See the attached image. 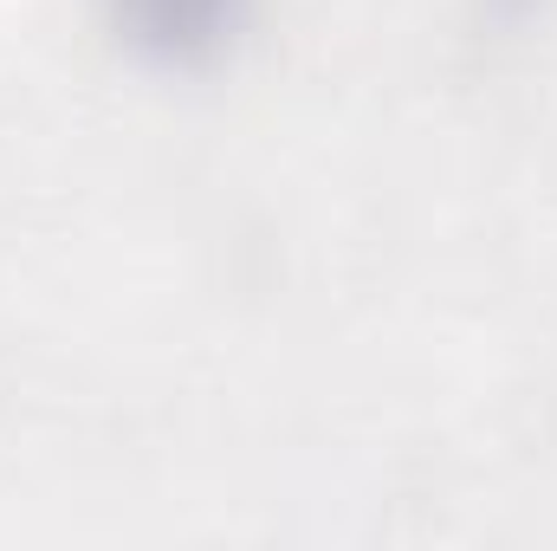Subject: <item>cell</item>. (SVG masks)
<instances>
[{"label": "cell", "mask_w": 557, "mask_h": 551, "mask_svg": "<svg viewBox=\"0 0 557 551\" xmlns=\"http://www.w3.org/2000/svg\"><path fill=\"white\" fill-rule=\"evenodd\" d=\"M104 13L143 59H156V65H201L240 33L247 0H104Z\"/></svg>", "instance_id": "cell-1"}]
</instances>
